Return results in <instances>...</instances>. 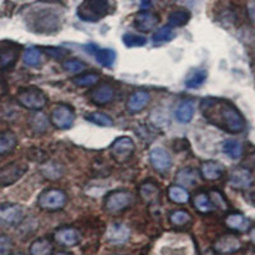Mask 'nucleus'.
<instances>
[{
    "mask_svg": "<svg viewBox=\"0 0 255 255\" xmlns=\"http://www.w3.org/2000/svg\"><path fill=\"white\" fill-rule=\"evenodd\" d=\"M200 111L211 124L231 134L245 130L247 123L235 105L220 99H206L202 101Z\"/></svg>",
    "mask_w": 255,
    "mask_h": 255,
    "instance_id": "obj_1",
    "label": "nucleus"
},
{
    "mask_svg": "<svg viewBox=\"0 0 255 255\" xmlns=\"http://www.w3.org/2000/svg\"><path fill=\"white\" fill-rule=\"evenodd\" d=\"M115 8L114 0H83L77 8V15L84 22H99Z\"/></svg>",
    "mask_w": 255,
    "mask_h": 255,
    "instance_id": "obj_2",
    "label": "nucleus"
},
{
    "mask_svg": "<svg viewBox=\"0 0 255 255\" xmlns=\"http://www.w3.org/2000/svg\"><path fill=\"white\" fill-rule=\"evenodd\" d=\"M33 29L40 33H54L59 31L61 26L60 13L54 8L38 9L32 18Z\"/></svg>",
    "mask_w": 255,
    "mask_h": 255,
    "instance_id": "obj_3",
    "label": "nucleus"
},
{
    "mask_svg": "<svg viewBox=\"0 0 255 255\" xmlns=\"http://www.w3.org/2000/svg\"><path fill=\"white\" fill-rule=\"evenodd\" d=\"M17 101L28 110L38 111L47 105V97L38 87H24L18 91Z\"/></svg>",
    "mask_w": 255,
    "mask_h": 255,
    "instance_id": "obj_4",
    "label": "nucleus"
},
{
    "mask_svg": "<svg viewBox=\"0 0 255 255\" xmlns=\"http://www.w3.org/2000/svg\"><path fill=\"white\" fill-rule=\"evenodd\" d=\"M37 203L44 211H60L67 204V194L60 189H47L41 193Z\"/></svg>",
    "mask_w": 255,
    "mask_h": 255,
    "instance_id": "obj_5",
    "label": "nucleus"
},
{
    "mask_svg": "<svg viewBox=\"0 0 255 255\" xmlns=\"http://www.w3.org/2000/svg\"><path fill=\"white\" fill-rule=\"evenodd\" d=\"M133 194L128 190H115L105 199V209L111 215H118L120 212L125 211L133 203Z\"/></svg>",
    "mask_w": 255,
    "mask_h": 255,
    "instance_id": "obj_6",
    "label": "nucleus"
},
{
    "mask_svg": "<svg viewBox=\"0 0 255 255\" xmlns=\"http://www.w3.org/2000/svg\"><path fill=\"white\" fill-rule=\"evenodd\" d=\"M28 171V166L26 162L15 161L0 168V188H6L15 184L18 180L24 176Z\"/></svg>",
    "mask_w": 255,
    "mask_h": 255,
    "instance_id": "obj_7",
    "label": "nucleus"
},
{
    "mask_svg": "<svg viewBox=\"0 0 255 255\" xmlns=\"http://www.w3.org/2000/svg\"><path fill=\"white\" fill-rule=\"evenodd\" d=\"M24 218V209L19 204L0 206V229L18 226Z\"/></svg>",
    "mask_w": 255,
    "mask_h": 255,
    "instance_id": "obj_8",
    "label": "nucleus"
},
{
    "mask_svg": "<svg viewBox=\"0 0 255 255\" xmlns=\"http://www.w3.org/2000/svg\"><path fill=\"white\" fill-rule=\"evenodd\" d=\"M134 151H135V144H134L133 139L129 136H120L115 142L111 144L110 152L113 158L116 162L125 163L129 161L131 156H133Z\"/></svg>",
    "mask_w": 255,
    "mask_h": 255,
    "instance_id": "obj_9",
    "label": "nucleus"
},
{
    "mask_svg": "<svg viewBox=\"0 0 255 255\" xmlns=\"http://www.w3.org/2000/svg\"><path fill=\"white\" fill-rule=\"evenodd\" d=\"M22 46L10 41L0 42V70L12 68L17 61Z\"/></svg>",
    "mask_w": 255,
    "mask_h": 255,
    "instance_id": "obj_10",
    "label": "nucleus"
},
{
    "mask_svg": "<svg viewBox=\"0 0 255 255\" xmlns=\"http://www.w3.org/2000/svg\"><path fill=\"white\" fill-rule=\"evenodd\" d=\"M76 115L68 105H59L51 113V123L58 129H69L74 123Z\"/></svg>",
    "mask_w": 255,
    "mask_h": 255,
    "instance_id": "obj_11",
    "label": "nucleus"
},
{
    "mask_svg": "<svg viewBox=\"0 0 255 255\" xmlns=\"http://www.w3.org/2000/svg\"><path fill=\"white\" fill-rule=\"evenodd\" d=\"M241 247H243V244H241V240L238 236L227 234V235H222L215 241V244H213V250L216 253H218V254L229 255L239 252L241 249Z\"/></svg>",
    "mask_w": 255,
    "mask_h": 255,
    "instance_id": "obj_12",
    "label": "nucleus"
},
{
    "mask_svg": "<svg viewBox=\"0 0 255 255\" xmlns=\"http://www.w3.org/2000/svg\"><path fill=\"white\" fill-rule=\"evenodd\" d=\"M254 177L252 171L248 167H236L230 174L229 183L234 189L238 190H245L252 186Z\"/></svg>",
    "mask_w": 255,
    "mask_h": 255,
    "instance_id": "obj_13",
    "label": "nucleus"
},
{
    "mask_svg": "<svg viewBox=\"0 0 255 255\" xmlns=\"http://www.w3.org/2000/svg\"><path fill=\"white\" fill-rule=\"evenodd\" d=\"M149 159L154 170L159 172L167 171L172 165V158L165 148L156 147L149 152Z\"/></svg>",
    "mask_w": 255,
    "mask_h": 255,
    "instance_id": "obj_14",
    "label": "nucleus"
},
{
    "mask_svg": "<svg viewBox=\"0 0 255 255\" xmlns=\"http://www.w3.org/2000/svg\"><path fill=\"white\" fill-rule=\"evenodd\" d=\"M158 15L153 12H148V10L136 13V15L134 17V27L139 32H143V33L152 31L158 24Z\"/></svg>",
    "mask_w": 255,
    "mask_h": 255,
    "instance_id": "obj_15",
    "label": "nucleus"
},
{
    "mask_svg": "<svg viewBox=\"0 0 255 255\" xmlns=\"http://www.w3.org/2000/svg\"><path fill=\"white\" fill-rule=\"evenodd\" d=\"M114 97H115V90L113 88V86L108 83L100 84L96 88H93L90 93L91 101L96 105H100V106L110 104Z\"/></svg>",
    "mask_w": 255,
    "mask_h": 255,
    "instance_id": "obj_16",
    "label": "nucleus"
},
{
    "mask_svg": "<svg viewBox=\"0 0 255 255\" xmlns=\"http://www.w3.org/2000/svg\"><path fill=\"white\" fill-rule=\"evenodd\" d=\"M106 238H108L109 243L111 244H116V245L124 244L130 238V230L124 223H111L108 229V235H106Z\"/></svg>",
    "mask_w": 255,
    "mask_h": 255,
    "instance_id": "obj_17",
    "label": "nucleus"
},
{
    "mask_svg": "<svg viewBox=\"0 0 255 255\" xmlns=\"http://www.w3.org/2000/svg\"><path fill=\"white\" fill-rule=\"evenodd\" d=\"M54 239L61 247L70 248L79 243L81 234H79L78 230L73 229V227H63L54 234Z\"/></svg>",
    "mask_w": 255,
    "mask_h": 255,
    "instance_id": "obj_18",
    "label": "nucleus"
},
{
    "mask_svg": "<svg viewBox=\"0 0 255 255\" xmlns=\"http://www.w3.org/2000/svg\"><path fill=\"white\" fill-rule=\"evenodd\" d=\"M87 50H90L92 52V55L95 56L96 60L101 64L102 67L111 68L114 65L116 60V52L111 49H99L95 45H90V46L86 47Z\"/></svg>",
    "mask_w": 255,
    "mask_h": 255,
    "instance_id": "obj_19",
    "label": "nucleus"
},
{
    "mask_svg": "<svg viewBox=\"0 0 255 255\" xmlns=\"http://www.w3.org/2000/svg\"><path fill=\"white\" fill-rule=\"evenodd\" d=\"M149 100H151L149 93L145 92V91H138V92L133 93V95L129 97V100H128V110L133 114L140 113V111L144 110V109L147 108Z\"/></svg>",
    "mask_w": 255,
    "mask_h": 255,
    "instance_id": "obj_20",
    "label": "nucleus"
},
{
    "mask_svg": "<svg viewBox=\"0 0 255 255\" xmlns=\"http://www.w3.org/2000/svg\"><path fill=\"white\" fill-rule=\"evenodd\" d=\"M225 223L230 230L238 232H247L250 230V221L248 220L243 213H230L226 218H225Z\"/></svg>",
    "mask_w": 255,
    "mask_h": 255,
    "instance_id": "obj_21",
    "label": "nucleus"
},
{
    "mask_svg": "<svg viewBox=\"0 0 255 255\" xmlns=\"http://www.w3.org/2000/svg\"><path fill=\"white\" fill-rule=\"evenodd\" d=\"M223 166L220 162L216 161H206L200 166V172L202 176L208 181H216V180L221 179L223 175Z\"/></svg>",
    "mask_w": 255,
    "mask_h": 255,
    "instance_id": "obj_22",
    "label": "nucleus"
},
{
    "mask_svg": "<svg viewBox=\"0 0 255 255\" xmlns=\"http://www.w3.org/2000/svg\"><path fill=\"white\" fill-rule=\"evenodd\" d=\"M194 115V105L191 101H183L177 105V108L175 109V118L177 122L180 123H190Z\"/></svg>",
    "mask_w": 255,
    "mask_h": 255,
    "instance_id": "obj_23",
    "label": "nucleus"
},
{
    "mask_svg": "<svg viewBox=\"0 0 255 255\" xmlns=\"http://www.w3.org/2000/svg\"><path fill=\"white\" fill-rule=\"evenodd\" d=\"M29 127L35 134H44L49 128V119L42 113L32 114L29 118Z\"/></svg>",
    "mask_w": 255,
    "mask_h": 255,
    "instance_id": "obj_24",
    "label": "nucleus"
},
{
    "mask_svg": "<svg viewBox=\"0 0 255 255\" xmlns=\"http://www.w3.org/2000/svg\"><path fill=\"white\" fill-rule=\"evenodd\" d=\"M139 191H140V197H142V199L144 200L145 203L148 204L157 203V200H158L159 198V189L156 184L147 181V183L142 184Z\"/></svg>",
    "mask_w": 255,
    "mask_h": 255,
    "instance_id": "obj_25",
    "label": "nucleus"
},
{
    "mask_svg": "<svg viewBox=\"0 0 255 255\" xmlns=\"http://www.w3.org/2000/svg\"><path fill=\"white\" fill-rule=\"evenodd\" d=\"M54 247L47 239H37L29 247V255H52Z\"/></svg>",
    "mask_w": 255,
    "mask_h": 255,
    "instance_id": "obj_26",
    "label": "nucleus"
},
{
    "mask_svg": "<svg viewBox=\"0 0 255 255\" xmlns=\"http://www.w3.org/2000/svg\"><path fill=\"white\" fill-rule=\"evenodd\" d=\"M15 145H17V138L13 131L5 130L0 134V156L10 153Z\"/></svg>",
    "mask_w": 255,
    "mask_h": 255,
    "instance_id": "obj_27",
    "label": "nucleus"
},
{
    "mask_svg": "<svg viewBox=\"0 0 255 255\" xmlns=\"http://www.w3.org/2000/svg\"><path fill=\"white\" fill-rule=\"evenodd\" d=\"M199 179V174L194 168H183L176 175V181L180 184L179 186H193L197 184Z\"/></svg>",
    "mask_w": 255,
    "mask_h": 255,
    "instance_id": "obj_28",
    "label": "nucleus"
},
{
    "mask_svg": "<svg viewBox=\"0 0 255 255\" xmlns=\"http://www.w3.org/2000/svg\"><path fill=\"white\" fill-rule=\"evenodd\" d=\"M222 152L231 159H239L243 156V145L236 139H226L222 143Z\"/></svg>",
    "mask_w": 255,
    "mask_h": 255,
    "instance_id": "obj_29",
    "label": "nucleus"
},
{
    "mask_svg": "<svg viewBox=\"0 0 255 255\" xmlns=\"http://www.w3.org/2000/svg\"><path fill=\"white\" fill-rule=\"evenodd\" d=\"M193 204H194L195 209L200 213H211L215 211V206L212 204L209 195L206 193H198L194 198H193Z\"/></svg>",
    "mask_w": 255,
    "mask_h": 255,
    "instance_id": "obj_30",
    "label": "nucleus"
},
{
    "mask_svg": "<svg viewBox=\"0 0 255 255\" xmlns=\"http://www.w3.org/2000/svg\"><path fill=\"white\" fill-rule=\"evenodd\" d=\"M207 77V72L204 69H197L194 72H191L185 79V86L188 88H191V90H197L199 88L202 84L206 82Z\"/></svg>",
    "mask_w": 255,
    "mask_h": 255,
    "instance_id": "obj_31",
    "label": "nucleus"
},
{
    "mask_svg": "<svg viewBox=\"0 0 255 255\" xmlns=\"http://www.w3.org/2000/svg\"><path fill=\"white\" fill-rule=\"evenodd\" d=\"M190 20V13L188 10H174L168 15V26L170 27H183Z\"/></svg>",
    "mask_w": 255,
    "mask_h": 255,
    "instance_id": "obj_32",
    "label": "nucleus"
},
{
    "mask_svg": "<svg viewBox=\"0 0 255 255\" xmlns=\"http://www.w3.org/2000/svg\"><path fill=\"white\" fill-rule=\"evenodd\" d=\"M189 193L183 186L175 185L168 189V199L172 200L174 203L185 204L189 202Z\"/></svg>",
    "mask_w": 255,
    "mask_h": 255,
    "instance_id": "obj_33",
    "label": "nucleus"
},
{
    "mask_svg": "<svg viewBox=\"0 0 255 255\" xmlns=\"http://www.w3.org/2000/svg\"><path fill=\"white\" fill-rule=\"evenodd\" d=\"M86 120H88L90 123H93L96 125H100V127H113L114 120L111 119L108 114L100 113V111H96V113H91L88 115H86Z\"/></svg>",
    "mask_w": 255,
    "mask_h": 255,
    "instance_id": "obj_34",
    "label": "nucleus"
},
{
    "mask_svg": "<svg viewBox=\"0 0 255 255\" xmlns=\"http://www.w3.org/2000/svg\"><path fill=\"white\" fill-rule=\"evenodd\" d=\"M191 221L190 213H188L184 209H177V211L171 212L170 215V222L177 227H184L186 225H189Z\"/></svg>",
    "mask_w": 255,
    "mask_h": 255,
    "instance_id": "obj_35",
    "label": "nucleus"
},
{
    "mask_svg": "<svg viewBox=\"0 0 255 255\" xmlns=\"http://www.w3.org/2000/svg\"><path fill=\"white\" fill-rule=\"evenodd\" d=\"M174 37H175V32L174 29H172V27L163 26L154 32L152 40H153V42H156V44H163V42L171 41Z\"/></svg>",
    "mask_w": 255,
    "mask_h": 255,
    "instance_id": "obj_36",
    "label": "nucleus"
},
{
    "mask_svg": "<svg viewBox=\"0 0 255 255\" xmlns=\"http://www.w3.org/2000/svg\"><path fill=\"white\" fill-rule=\"evenodd\" d=\"M23 61L28 67H37L41 63V51L37 47H27L23 52Z\"/></svg>",
    "mask_w": 255,
    "mask_h": 255,
    "instance_id": "obj_37",
    "label": "nucleus"
},
{
    "mask_svg": "<svg viewBox=\"0 0 255 255\" xmlns=\"http://www.w3.org/2000/svg\"><path fill=\"white\" fill-rule=\"evenodd\" d=\"M97 82H99V76L96 73H86V74H81L73 78V83L79 87H91V86H95Z\"/></svg>",
    "mask_w": 255,
    "mask_h": 255,
    "instance_id": "obj_38",
    "label": "nucleus"
},
{
    "mask_svg": "<svg viewBox=\"0 0 255 255\" xmlns=\"http://www.w3.org/2000/svg\"><path fill=\"white\" fill-rule=\"evenodd\" d=\"M123 42L128 47H142L147 44V38L144 36L134 35V33H125L123 36Z\"/></svg>",
    "mask_w": 255,
    "mask_h": 255,
    "instance_id": "obj_39",
    "label": "nucleus"
},
{
    "mask_svg": "<svg viewBox=\"0 0 255 255\" xmlns=\"http://www.w3.org/2000/svg\"><path fill=\"white\" fill-rule=\"evenodd\" d=\"M63 68L64 70H67L69 73H74V74H79V73L83 72L86 69V63L79 59H68L63 63Z\"/></svg>",
    "mask_w": 255,
    "mask_h": 255,
    "instance_id": "obj_40",
    "label": "nucleus"
},
{
    "mask_svg": "<svg viewBox=\"0 0 255 255\" xmlns=\"http://www.w3.org/2000/svg\"><path fill=\"white\" fill-rule=\"evenodd\" d=\"M209 199H211L212 204L215 206V208H220L222 211H227L229 209V203L226 202L225 197L221 194L220 191L217 190H212L211 194H209Z\"/></svg>",
    "mask_w": 255,
    "mask_h": 255,
    "instance_id": "obj_41",
    "label": "nucleus"
},
{
    "mask_svg": "<svg viewBox=\"0 0 255 255\" xmlns=\"http://www.w3.org/2000/svg\"><path fill=\"white\" fill-rule=\"evenodd\" d=\"M151 120L154 125H157V127H165L168 123V116L163 110L156 109L154 111H152Z\"/></svg>",
    "mask_w": 255,
    "mask_h": 255,
    "instance_id": "obj_42",
    "label": "nucleus"
},
{
    "mask_svg": "<svg viewBox=\"0 0 255 255\" xmlns=\"http://www.w3.org/2000/svg\"><path fill=\"white\" fill-rule=\"evenodd\" d=\"M13 249V243L10 238L0 235V255H9Z\"/></svg>",
    "mask_w": 255,
    "mask_h": 255,
    "instance_id": "obj_43",
    "label": "nucleus"
},
{
    "mask_svg": "<svg viewBox=\"0 0 255 255\" xmlns=\"http://www.w3.org/2000/svg\"><path fill=\"white\" fill-rule=\"evenodd\" d=\"M44 175L46 177H49V179L55 180L61 176V171L59 170V167L55 165V163H51V165L47 166V167L44 170Z\"/></svg>",
    "mask_w": 255,
    "mask_h": 255,
    "instance_id": "obj_44",
    "label": "nucleus"
},
{
    "mask_svg": "<svg viewBox=\"0 0 255 255\" xmlns=\"http://www.w3.org/2000/svg\"><path fill=\"white\" fill-rule=\"evenodd\" d=\"M46 52L50 56L55 59H61L67 55V50L60 49V47L59 49H56V47H49V49H46Z\"/></svg>",
    "mask_w": 255,
    "mask_h": 255,
    "instance_id": "obj_45",
    "label": "nucleus"
},
{
    "mask_svg": "<svg viewBox=\"0 0 255 255\" xmlns=\"http://www.w3.org/2000/svg\"><path fill=\"white\" fill-rule=\"evenodd\" d=\"M248 12H249V15L250 18H252V20H254L255 22V0H252L249 3V5H248Z\"/></svg>",
    "mask_w": 255,
    "mask_h": 255,
    "instance_id": "obj_46",
    "label": "nucleus"
},
{
    "mask_svg": "<svg viewBox=\"0 0 255 255\" xmlns=\"http://www.w3.org/2000/svg\"><path fill=\"white\" fill-rule=\"evenodd\" d=\"M249 234H250V239H252L253 243L255 244V227H250Z\"/></svg>",
    "mask_w": 255,
    "mask_h": 255,
    "instance_id": "obj_47",
    "label": "nucleus"
},
{
    "mask_svg": "<svg viewBox=\"0 0 255 255\" xmlns=\"http://www.w3.org/2000/svg\"><path fill=\"white\" fill-rule=\"evenodd\" d=\"M151 6V0H142V8H149Z\"/></svg>",
    "mask_w": 255,
    "mask_h": 255,
    "instance_id": "obj_48",
    "label": "nucleus"
},
{
    "mask_svg": "<svg viewBox=\"0 0 255 255\" xmlns=\"http://www.w3.org/2000/svg\"><path fill=\"white\" fill-rule=\"evenodd\" d=\"M245 255H255V248L253 247L248 248L247 252H245Z\"/></svg>",
    "mask_w": 255,
    "mask_h": 255,
    "instance_id": "obj_49",
    "label": "nucleus"
},
{
    "mask_svg": "<svg viewBox=\"0 0 255 255\" xmlns=\"http://www.w3.org/2000/svg\"><path fill=\"white\" fill-rule=\"evenodd\" d=\"M56 255H68V254H67V253H58Z\"/></svg>",
    "mask_w": 255,
    "mask_h": 255,
    "instance_id": "obj_50",
    "label": "nucleus"
},
{
    "mask_svg": "<svg viewBox=\"0 0 255 255\" xmlns=\"http://www.w3.org/2000/svg\"><path fill=\"white\" fill-rule=\"evenodd\" d=\"M17 255H20V254H17Z\"/></svg>",
    "mask_w": 255,
    "mask_h": 255,
    "instance_id": "obj_51",
    "label": "nucleus"
}]
</instances>
